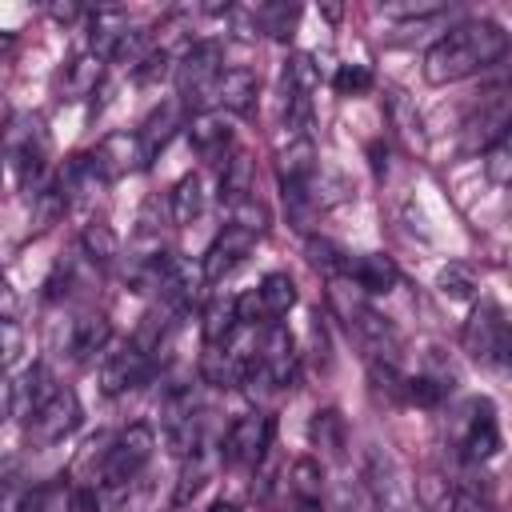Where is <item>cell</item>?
I'll return each instance as SVG.
<instances>
[{
  "instance_id": "obj_1",
  "label": "cell",
  "mask_w": 512,
  "mask_h": 512,
  "mask_svg": "<svg viewBox=\"0 0 512 512\" xmlns=\"http://www.w3.org/2000/svg\"><path fill=\"white\" fill-rule=\"evenodd\" d=\"M508 52V32L496 20H464L448 28L424 52V80L428 84H456L472 72H484Z\"/></svg>"
},
{
  "instance_id": "obj_2",
  "label": "cell",
  "mask_w": 512,
  "mask_h": 512,
  "mask_svg": "<svg viewBox=\"0 0 512 512\" xmlns=\"http://www.w3.org/2000/svg\"><path fill=\"white\" fill-rule=\"evenodd\" d=\"M152 448H156V432L144 424V420H136V424H128V428H120L112 440H108V448L100 452V500L104 496H120L140 472H144V464L152 460Z\"/></svg>"
},
{
  "instance_id": "obj_3",
  "label": "cell",
  "mask_w": 512,
  "mask_h": 512,
  "mask_svg": "<svg viewBox=\"0 0 512 512\" xmlns=\"http://www.w3.org/2000/svg\"><path fill=\"white\" fill-rule=\"evenodd\" d=\"M4 156L20 188H36L48 168V132L36 112H16L4 128Z\"/></svg>"
},
{
  "instance_id": "obj_4",
  "label": "cell",
  "mask_w": 512,
  "mask_h": 512,
  "mask_svg": "<svg viewBox=\"0 0 512 512\" xmlns=\"http://www.w3.org/2000/svg\"><path fill=\"white\" fill-rule=\"evenodd\" d=\"M224 76V52L216 40H200V44H188V52L176 60V92H180V104L204 112V104L216 96V84Z\"/></svg>"
},
{
  "instance_id": "obj_5",
  "label": "cell",
  "mask_w": 512,
  "mask_h": 512,
  "mask_svg": "<svg viewBox=\"0 0 512 512\" xmlns=\"http://www.w3.org/2000/svg\"><path fill=\"white\" fill-rule=\"evenodd\" d=\"M460 340H464V352L472 360L504 368V360H508V316H504V308L496 300H480L472 308V316L464 320Z\"/></svg>"
},
{
  "instance_id": "obj_6",
  "label": "cell",
  "mask_w": 512,
  "mask_h": 512,
  "mask_svg": "<svg viewBox=\"0 0 512 512\" xmlns=\"http://www.w3.org/2000/svg\"><path fill=\"white\" fill-rule=\"evenodd\" d=\"M272 428L276 424L264 412H248V416L232 420V428L224 432V448H220L224 464H232V468H256V460L272 448Z\"/></svg>"
},
{
  "instance_id": "obj_7",
  "label": "cell",
  "mask_w": 512,
  "mask_h": 512,
  "mask_svg": "<svg viewBox=\"0 0 512 512\" xmlns=\"http://www.w3.org/2000/svg\"><path fill=\"white\" fill-rule=\"evenodd\" d=\"M256 368L268 376L272 388H292L296 384L300 352H296V336L280 320H272L264 328V340H260V352H256Z\"/></svg>"
},
{
  "instance_id": "obj_8",
  "label": "cell",
  "mask_w": 512,
  "mask_h": 512,
  "mask_svg": "<svg viewBox=\"0 0 512 512\" xmlns=\"http://www.w3.org/2000/svg\"><path fill=\"white\" fill-rule=\"evenodd\" d=\"M80 416H84L80 412V396L72 388H56L44 400V408L28 420V436L36 444H60V440H68L80 428Z\"/></svg>"
},
{
  "instance_id": "obj_9",
  "label": "cell",
  "mask_w": 512,
  "mask_h": 512,
  "mask_svg": "<svg viewBox=\"0 0 512 512\" xmlns=\"http://www.w3.org/2000/svg\"><path fill=\"white\" fill-rule=\"evenodd\" d=\"M148 372H152V352H144L136 340H128V344H120L116 352L104 356V364H100V388H104V396H120V392L144 384Z\"/></svg>"
},
{
  "instance_id": "obj_10",
  "label": "cell",
  "mask_w": 512,
  "mask_h": 512,
  "mask_svg": "<svg viewBox=\"0 0 512 512\" xmlns=\"http://www.w3.org/2000/svg\"><path fill=\"white\" fill-rule=\"evenodd\" d=\"M252 248H256V236H252V232H244V228H236V224H224V232L208 244L204 260H200L204 284H216V280L232 276V272L248 260V252H252Z\"/></svg>"
},
{
  "instance_id": "obj_11",
  "label": "cell",
  "mask_w": 512,
  "mask_h": 512,
  "mask_svg": "<svg viewBox=\"0 0 512 512\" xmlns=\"http://www.w3.org/2000/svg\"><path fill=\"white\" fill-rule=\"evenodd\" d=\"M384 112H388V124L396 132V140L408 148V152H424L428 148V128H424V116L416 108V100L404 92V88H384Z\"/></svg>"
},
{
  "instance_id": "obj_12",
  "label": "cell",
  "mask_w": 512,
  "mask_h": 512,
  "mask_svg": "<svg viewBox=\"0 0 512 512\" xmlns=\"http://www.w3.org/2000/svg\"><path fill=\"white\" fill-rule=\"evenodd\" d=\"M92 156H96V164H100V172H104L108 180L128 176V172H140V168L152 160L148 148H144V140H140L136 132H112V136H104Z\"/></svg>"
},
{
  "instance_id": "obj_13",
  "label": "cell",
  "mask_w": 512,
  "mask_h": 512,
  "mask_svg": "<svg viewBox=\"0 0 512 512\" xmlns=\"http://www.w3.org/2000/svg\"><path fill=\"white\" fill-rule=\"evenodd\" d=\"M344 280H352L364 296H388L400 284V268L384 252H364V256H348Z\"/></svg>"
},
{
  "instance_id": "obj_14",
  "label": "cell",
  "mask_w": 512,
  "mask_h": 512,
  "mask_svg": "<svg viewBox=\"0 0 512 512\" xmlns=\"http://www.w3.org/2000/svg\"><path fill=\"white\" fill-rule=\"evenodd\" d=\"M108 340H112V324H108V316L104 312H80L76 320H72V332H68V356H72V364H96V356L108 348Z\"/></svg>"
},
{
  "instance_id": "obj_15",
  "label": "cell",
  "mask_w": 512,
  "mask_h": 512,
  "mask_svg": "<svg viewBox=\"0 0 512 512\" xmlns=\"http://www.w3.org/2000/svg\"><path fill=\"white\" fill-rule=\"evenodd\" d=\"M184 128H188L192 148H196L204 160H224V156L232 152V128H228L224 112L204 108V112H196V116H192Z\"/></svg>"
},
{
  "instance_id": "obj_16",
  "label": "cell",
  "mask_w": 512,
  "mask_h": 512,
  "mask_svg": "<svg viewBox=\"0 0 512 512\" xmlns=\"http://www.w3.org/2000/svg\"><path fill=\"white\" fill-rule=\"evenodd\" d=\"M244 372H248V356L244 352H232V344H216V348L204 344V356H200V380L204 384L236 388V384H244Z\"/></svg>"
},
{
  "instance_id": "obj_17",
  "label": "cell",
  "mask_w": 512,
  "mask_h": 512,
  "mask_svg": "<svg viewBox=\"0 0 512 512\" xmlns=\"http://www.w3.org/2000/svg\"><path fill=\"white\" fill-rule=\"evenodd\" d=\"M308 440L312 448H320V456L328 460H344L348 456V424L336 408H316L308 420Z\"/></svg>"
},
{
  "instance_id": "obj_18",
  "label": "cell",
  "mask_w": 512,
  "mask_h": 512,
  "mask_svg": "<svg viewBox=\"0 0 512 512\" xmlns=\"http://www.w3.org/2000/svg\"><path fill=\"white\" fill-rule=\"evenodd\" d=\"M500 444L504 440H500V424L492 416V404H476V412L464 428V456L472 464H480V460H492L500 452Z\"/></svg>"
},
{
  "instance_id": "obj_19",
  "label": "cell",
  "mask_w": 512,
  "mask_h": 512,
  "mask_svg": "<svg viewBox=\"0 0 512 512\" xmlns=\"http://www.w3.org/2000/svg\"><path fill=\"white\" fill-rule=\"evenodd\" d=\"M256 96H260V80H256V72H248V68H228V72L220 76L212 100H216L224 112L244 116V112L256 108Z\"/></svg>"
},
{
  "instance_id": "obj_20",
  "label": "cell",
  "mask_w": 512,
  "mask_h": 512,
  "mask_svg": "<svg viewBox=\"0 0 512 512\" xmlns=\"http://www.w3.org/2000/svg\"><path fill=\"white\" fill-rule=\"evenodd\" d=\"M56 388H60V384L52 380V372H48L44 364H32V368L20 376V384H12V412H20L24 420H32Z\"/></svg>"
},
{
  "instance_id": "obj_21",
  "label": "cell",
  "mask_w": 512,
  "mask_h": 512,
  "mask_svg": "<svg viewBox=\"0 0 512 512\" xmlns=\"http://www.w3.org/2000/svg\"><path fill=\"white\" fill-rule=\"evenodd\" d=\"M252 184H256V160L248 148H232L220 164V200L232 204L240 196H252Z\"/></svg>"
},
{
  "instance_id": "obj_22",
  "label": "cell",
  "mask_w": 512,
  "mask_h": 512,
  "mask_svg": "<svg viewBox=\"0 0 512 512\" xmlns=\"http://www.w3.org/2000/svg\"><path fill=\"white\" fill-rule=\"evenodd\" d=\"M124 32H128L124 12H116V8H96V12L88 16V52L100 56V60H112V52H116V44L124 40Z\"/></svg>"
},
{
  "instance_id": "obj_23",
  "label": "cell",
  "mask_w": 512,
  "mask_h": 512,
  "mask_svg": "<svg viewBox=\"0 0 512 512\" xmlns=\"http://www.w3.org/2000/svg\"><path fill=\"white\" fill-rule=\"evenodd\" d=\"M180 128V100H164L160 108H152L148 112V120L140 124V140H144V148H148V156H156L168 140H172V132Z\"/></svg>"
},
{
  "instance_id": "obj_24",
  "label": "cell",
  "mask_w": 512,
  "mask_h": 512,
  "mask_svg": "<svg viewBox=\"0 0 512 512\" xmlns=\"http://www.w3.org/2000/svg\"><path fill=\"white\" fill-rule=\"evenodd\" d=\"M240 328V316H236V296H216L208 308H204V344L216 348V344H232Z\"/></svg>"
},
{
  "instance_id": "obj_25",
  "label": "cell",
  "mask_w": 512,
  "mask_h": 512,
  "mask_svg": "<svg viewBox=\"0 0 512 512\" xmlns=\"http://www.w3.org/2000/svg\"><path fill=\"white\" fill-rule=\"evenodd\" d=\"M100 68H104V60H100V56H92V52L72 56V60L64 64V76H60L64 96H68V100H80V96L96 92V84H100Z\"/></svg>"
},
{
  "instance_id": "obj_26",
  "label": "cell",
  "mask_w": 512,
  "mask_h": 512,
  "mask_svg": "<svg viewBox=\"0 0 512 512\" xmlns=\"http://www.w3.org/2000/svg\"><path fill=\"white\" fill-rule=\"evenodd\" d=\"M256 300H260L268 324L280 320V316H288V308L296 304V284H292V276H288V272H268V276L260 280V288H256Z\"/></svg>"
},
{
  "instance_id": "obj_27",
  "label": "cell",
  "mask_w": 512,
  "mask_h": 512,
  "mask_svg": "<svg viewBox=\"0 0 512 512\" xmlns=\"http://www.w3.org/2000/svg\"><path fill=\"white\" fill-rule=\"evenodd\" d=\"M416 500L424 512H456V480H448L444 472H420L416 476Z\"/></svg>"
},
{
  "instance_id": "obj_28",
  "label": "cell",
  "mask_w": 512,
  "mask_h": 512,
  "mask_svg": "<svg viewBox=\"0 0 512 512\" xmlns=\"http://www.w3.org/2000/svg\"><path fill=\"white\" fill-rule=\"evenodd\" d=\"M168 212H172L176 224H192L204 212V184H200L196 172H188V176L176 180V188L168 192Z\"/></svg>"
},
{
  "instance_id": "obj_29",
  "label": "cell",
  "mask_w": 512,
  "mask_h": 512,
  "mask_svg": "<svg viewBox=\"0 0 512 512\" xmlns=\"http://www.w3.org/2000/svg\"><path fill=\"white\" fill-rule=\"evenodd\" d=\"M80 248H84V256H88L96 268H108V264L120 256V236L112 232V224L88 220L84 232H80Z\"/></svg>"
},
{
  "instance_id": "obj_30",
  "label": "cell",
  "mask_w": 512,
  "mask_h": 512,
  "mask_svg": "<svg viewBox=\"0 0 512 512\" xmlns=\"http://www.w3.org/2000/svg\"><path fill=\"white\" fill-rule=\"evenodd\" d=\"M208 476H212V456H208V448L200 444L196 452H188L184 456V472H180V480H176V492H172V504L176 508H184L204 484H208Z\"/></svg>"
},
{
  "instance_id": "obj_31",
  "label": "cell",
  "mask_w": 512,
  "mask_h": 512,
  "mask_svg": "<svg viewBox=\"0 0 512 512\" xmlns=\"http://www.w3.org/2000/svg\"><path fill=\"white\" fill-rule=\"evenodd\" d=\"M448 380H440V376H428V372H420V376H404V388H400V404H416V408H436L444 396H448Z\"/></svg>"
},
{
  "instance_id": "obj_32",
  "label": "cell",
  "mask_w": 512,
  "mask_h": 512,
  "mask_svg": "<svg viewBox=\"0 0 512 512\" xmlns=\"http://www.w3.org/2000/svg\"><path fill=\"white\" fill-rule=\"evenodd\" d=\"M228 224H236V228H244V232H252V236H264L268 224H272V212H268V204L256 200V192H252V196H240V200L228 204Z\"/></svg>"
},
{
  "instance_id": "obj_33",
  "label": "cell",
  "mask_w": 512,
  "mask_h": 512,
  "mask_svg": "<svg viewBox=\"0 0 512 512\" xmlns=\"http://www.w3.org/2000/svg\"><path fill=\"white\" fill-rule=\"evenodd\" d=\"M288 492L296 500H320V492H324V468H320V460L300 456L292 464V472H288Z\"/></svg>"
},
{
  "instance_id": "obj_34",
  "label": "cell",
  "mask_w": 512,
  "mask_h": 512,
  "mask_svg": "<svg viewBox=\"0 0 512 512\" xmlns=\"http://www.w3.org/2000/svg\"><path fill=\"white\" fill-rule=\"evenodd\" d=\"M276 448V444H272ZM272 448L256 460V480H252V500L260 504V508H272L276 504V488H280V464H276V456H272Z\"/></svg>"
},
{
  "instance_id": "obj_35",
  "label": "cell",
  "mask_w": 512,
  "mask_h": 512,
  "mask_svg": "<svg viewBox=\"0 0 512 512\" xmlns=\"http://www.w3.org/2000/svg\"><path fill=\"white\" fill-rule=\"evenodd\" d=\"M308 264L316 268V272H324L328 280H336V276H344V264H348V252H340L332 240H324V236H312L308 240Z\"/></svg>"
},
{
  "instance_id": "obj_36",
  "label": "cell",
  "mask_w": 512,
  "mask_h": 512,
  "mask_svg": "<svg viewBox=\"0 0 512 512\" xmlns=\"http://www.w3.org/2000/svg\"><path fill=\"white\" fill-rule=\"evenodd\" d=\"M296 8H288V4H260L256 8V28L260 32H268V36H276V40H288L292 36V24H296Z\"/></svg>"
},
{
  "instance_id": "obj_37",
  "label": "cell",
  "mask_w": 512,
  "mask_h": 512,
  "mask_svg": "<svg viewBox=\"0 0 512 512\" xmlns=\"http://www.w3.org/2000/svg\"><path fill=\"white\" fill-rule=\"evenodd\" d=\"M436 284H440L444 296H452V300H468V296L476 292V272H472L468 264H444L440 276H436Z\"/></svg>"
},
{
  "instance_id": "obj_38",
  "label": "cell",
  "mask_w": 512,
  "mask_h": 512,
  "mask_svg": "<svg viewBox=\"0 0 512 512\" xmlns=\"http://www.w3.org/2000/svg\"><path fill=\"white\" fill-rule=\"evenodd\" d=\"M332 84H336L340 96H364L376 80H372V72H368L364 64H340L336 76H332Z\"/></svg>"
},
{
  "instance_id": "obj_39",
  "label": "cell",
  "mask_w": 512,
  "mask_h": 512,
  "mask_svg": "<svg viewBox=\"0 0 512 512\" xmlns=\"http://www.w3.org/2000/svg\"><path fill=\"white\" fill-rule=\"evenodd\" d=\"M480 156H484V172H488V180H492V184H508V176H512V152H508V136H500L496 144H488Z\"/></svg>"
},
{
  "instance_id": "obj_40",
  "label": "cell",
  "mask_w": 512,
  "mask_h": 512,
  "mask_svg": "<svg viewBox=\"0 0 512 512\" xmlns=\"http://www.w3.org/2000/svg\"><path fill=\"white\" fill-rule=\"evenodd\" d=\"M24 356V328L16 320H0V372Z\"/></svg>"
},
{
  "instance_id": "obj_41",
  "label": "cell",
  "mask_w": 512,
  "mask_h": 512,
  "mask_svg": "<svg viewBox=\"0 0 512 512\" xmlns=\"http://www.w3.org/2000/svg\"><path fill=\"white\" fill-rule=\"evenodd\" d=\"M168 64H172V56H168L164 48H152V52H144V60H140L132 72H136L140 84H160V80L168 76Z\"/></svg>"
},
{
  "instance_id": "obj_42",
  "label": "cell",
  "mask_w": 512,
  "mask_h": 512,
  "mask_svg": "<svg viewBox=\"0 0 512 512\" xmlns=\"http://www.w3.org/2000/svg\"><path fill=\"white\" fill-rule=\"evenodd\" d=\"M140 236H160V228H164V212H160V196H148L144 200V208H140Z\"/></svg>"
},
{
  "instance_id": "obj_43",
  "label": "cell",
  "mask_w": 512,
  "mask_h": 512,
  "mask_svg": "<svg viewBox=\"0 0 512 512\" xmlns=\"http://www.w3.org/2000/svg\"><path fill=\"white\" fill-rule=\"evenodd\" d=\"M16 312H20V296L8 284V276L0 272V320H16Z\"/></svg>"
},
{
  "instance_id": "obj_44",
  "label": "cell",
  "mask_w": 512,
  "mask_h": 512,
  "mask_svg": "<svg viewBox=\"0 0 512 512\" xmlns=\"http://www.w3.org/2000/svg\"><path fill=\"white\" fill-rule=\"evenodd\" d=\"M64 512H104V508H100V500H96V492H92V488H76V492L68 496Z\"/></svg>"
},
{
  "instance_id": "obj_45",
  "label": "cell",
  "mask_w": 512,
  "mask_h": 512,
  "mask_svg": "<svg viewBox=\"0 0 512 512\" xmlns=\"http://www.w3.org/2000/svg\"><path fill=\"white\" fill-rule=\"evenodd\" d=\"M48 496H52V484H40V488H32L16 500V512H40L48 504Z\"/></svg>"
},
{
  "instance_id": "obj_46",
  "label": "cell",
  "mask_w": 512,
  "mask_h": 512,
  "mask_svg": "<svg viewBox=\"0 0 512 512\" xmlns=\"http://www.w3.org/2000/svg\"><path fill=\"white\" fill-rule=\"evenodd\" d=\"M312 344H316V360L328 368V332H324V324H320V316L312 320Z\"/></svg>"
},
{
  "instance_id": "obj_47",
  "label": "cell",
  "mask_w": 512,
  "mask_h": 512,
  "mask_svg": "<svg viewBox=\"0 0 512 512\" xmlns=\"http://www.w3.org/2000/svg\"><path fill=\"white\" fill-rule=\"evenodd\" d=\"M12 412V384L0 376V424H4V416Z\"/></svg>"
},
{
  "instance_id": "obj_48",
  "label": "cell",
  "mask_w": 512,
  "mask_h": 512,
  "mask_svg": "<svg viewBox=\"0 0 512 512\" xmlns=\"http://www.w3.org/2000/svg\"><path fill=\"white\" fill-rule=\"evenodd\" d=\"M12 48H16V44H12V36H0V72L12 64Z\"/></svg>"
},
{
  "instance_id": "obj_49",
  "label": "cell",
  "mask_w": 512,
  "mask_h": 512,
  "mask_svg": "<svg viewBox=\"0 0 512 512\" xmlns=\"http://www.w3.org/2000/svg\"><path fill=\"white\" fill-rule=\"evenodd\" d=\"M52 16H56V20H76V16H80V8H76V4H56V8H52Z\"/></svg>"
},
{
  "instance_id": "obj_50",
  "label": "cell",
  "mask_w": 512,
  "mask_h": 512,
  "mask_svg": "<svg viewBox=\"0 0 512 512\" xmlns=\"http://www.w3.org/2000/svg\"><path fill=\"white\" fill-rule=\"evenodd\" d=\"M204 512H240V504H232V500H212Z\"/></svg>"
},
{
  "instance_id": "obj_51",
  "label": "cell",
  "mask_w": 512,
  "mask_h": 512,
  "mask_svg": "<svg viewBox=\"0 0 512 512\" xmlns=\"http://www.w3.org/2000/svg\"><path fill=\"white\" fill-rule=\"evenodd\" d=\"M296 512H324L320 500H296Z\"/></svg>"
},
{
  "instance_id": "obj_52",
  "label": "cell",
  "mask_w": 512,
  "mask_h": 512,
  "mask_svg": "<svg viewBox=\"0 0 512 512\" xmlns=\"http://www.w3.org/2000/svg\"><path fill=\"white\" fill-rule=\"evenodd\" d=\"M0 148H4V124H0Z\"/></svg>"
}]
</instances>
